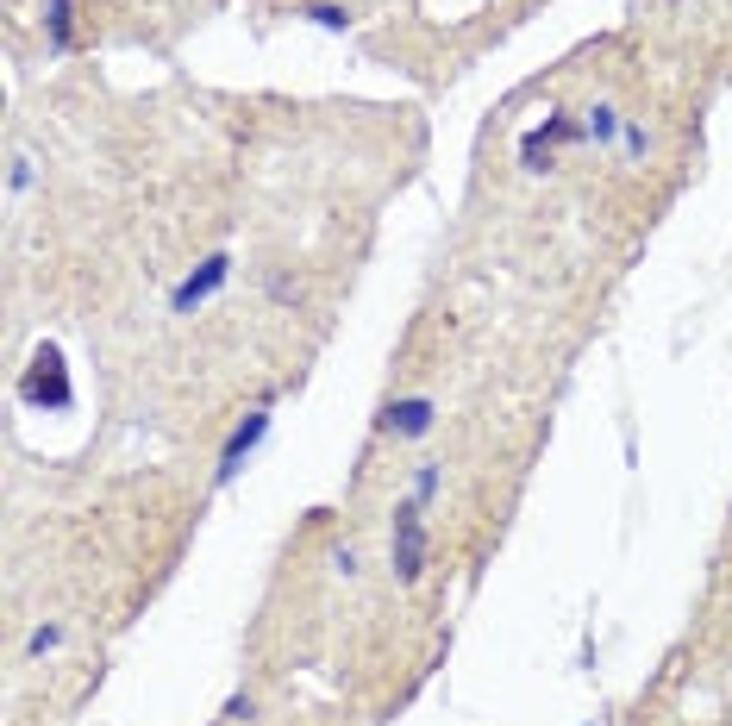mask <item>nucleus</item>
I'll list each match as a JSON object with an SVG mask.
<instances>
[{
  "instance_id": "obj_1",
  "label": "nucleus",
  "mask_w": 732,
  "mask_h": 726,
  "mask_svg": "<svg viewBox=\"0 0 732 726\" xmlns=\"http://www.w3.org/2000/svg\"><path fill=\"white\" fill-rule=\"evenodd\" d=\"M388 564H395V582H420L426 576V507L407 495L395 501V520H388Z\"/></svg>"
},
{
  "instance_id": "obj_2",
  "label": "nucleus",
  "mask_w": 732,
  "mask_h": 726,
  "mask_svg": "<svg viewBox=\"0 0 732 726\" xmlns=\"http://www.w3.org/2000/svg\"><path fill=\"white\" fill-rule=\"evenodd\" d=\"M270 426H276V395H263L245 414V420L226 432V445H220V464H213V489H226V482H238V470H245V457H251L263 439H270Z\"/></svg>"
},
{
  "instance_id": "obj_3",
  "label": "nucleus",
  "mask_w": 732,
  "mask_h": 726,
  "mask_svg": "<svg viewBox=\"0 0 732 726\" xmlns=\"http://www.w3.org/2000/svg\"><path fill=\"white\" fill-rule=\"evenodd\" d=\"M563 145H582V120H570V113H545V120L520 138V170L526 175L557 170V150Z\"/></svg>"
},
{
  "instance_id": "obj_4",
  "label": "nucleus",
  "mask_w": 732,
  "mask_h": 726,
  "mask_svg": "<svg viewBox=\"0 0 732 726\" xmlns=\"http://www.w3.org/2000/svg\"><path fill=\"white\" fill-rule=\"evenodd\" d=\"M226 282H232V250H213V257H201V263L182 275L176 288H170V313H176V320H188V313H195V307H207V300L220 295Z\"/></svg>"
},
{
  "instance_id": "obj_5",
  "label": "nucleus",
  "mask_w": 732,
  "mask_h": 726,
  "mask_svg": "<svg viewBox=\"0 0 732 726\" xmlns=\"http://www.w3.org/2000/svg\"><path fill=\"white\" fill-rule=\"evenodd\" d=\"M432 426H438V401L432 395H401V401H388V407L376 414L382 439H426Z\"/></svg>"
},
{
  "instance_id": "obj_6",
  "label": "nucleus",
  "mask_w": 732,
  "mask_h": 726,
  "mask_svg": "<svg viewBox=\"0 0 732 726\" xmlns=\"http://www.w3.org/2000/svg\"><path fill=\"white\" fill-rule=\"evenodd\" d=\"M26 401H51V407H70V376H63V357L51 345L32 357V376H26Z\"/></svg>"
},
{
  "instance_id": "obj_7",
  "label": "nucleus",
  "mask_w": 732,
  "mask_h": 726,
  "mask_svg": "<svg viewBox=\"0 0 732 726\" xmlns=\"http://www.w3.org/2000/svg\"><path fill=\"white\" fill-rule=\"evenodd\" d=\"M620 125H626V113H620L613 100H595V107L582 113V145H595V150L620 145Z\"/></svg>"
},
{
  "instance_id": "obj_8",
  "label": "nucleus",
  "mask_w": 732,
  "mask_h": 726,
  "mask_svg": "<svg viewBox=\"0 0 732 726\" xmlns=\"http://www.w3.org/2000/svg\"><path fill=\"white\" fill-rule=\"evenodd\" d=\"M45 45L51 57L76 50V0H45Z\"/></svg>"
},
{
  "instance_id": "obj_9",
  "label": "nucleus",
  "mask_w": 732,
  "mask_h": 726,
  "mask_svg": "<svg viewBox=\"0 0 732 726\" xmlns=\"http://www.w3.org/2000/svg\"><path fill=\"white\" fill-rule=\"evenodd\" d=\"M307 25H320V32H351V7L345 0H313V7H301Z\"/></svg>"
},
{
  "instance_id": "obj_10",
  "label": "nucleus",
  "mask_w": 732,
  "mask_h": 726,
  "mask_svg": "<svg viewBox=\"0 0 732 726\" xmlns=\"http://www.w3.org/2000/svg\"><path fill=\"white\" fill-rule=\"evenodd\" d=\"M63 639H70V626L63 620H38L26 632V657H51V651H63Z\"/></svg>"
},
{
  "instance_id": "obj_11",
  "label": "nucleus",
  "mask_w": 732,
  "mask_h": 726,
  "mask_svg": "<svg viewBox=\"0 0 732 726\" xmlns=\"http://www.w3.org/2000/svg\"><path fill=\"white\" fill-rule=\"evenodd\" d=\"M438 489H445V464H420V470H413V501H420V507H432V501H438Z\"/></svg>"
},
{
  "instance_id": "obj_12",
  "label": "nucleus",
  "mask_w": 732,
  "mask_h": 726,
  "mask_svg": "<svg viewBox=\"0 0 732 726\" xmlns=\"http://www.w3.org/2000/svg\"><path fill=\"white\" fill-rule=\"evenodd\" d=\"M220 721H226V726H245V721H257V696H251V689H232V696H226V707H220Z\"/></svg>"
},
{
  "instance_id": "obj_13",
  "label": "nucleus",
  "mask_w": 732,
  "mask_h": 726,
  "mask_svg": "<svg viewBox=\"0 0 732 726\" xmlns=\"http://www.w3.org/2000/svg\"><path fill=\"white\" fill-rule=\"evenodd\" d=\"M620 150H626L632 163H645V157H652V132H645L638 120H626L620 125Z\"/></svg>"
},
{
  "instance_id": "obj_14",
  "label": "nucleus",
  "mask_w": 732,
  "mask_h": 726,
  "mask_svg": "<svg viewBox=\"0 0 732 726\" xmlns=\"http://www.w3.org/2000/svg\"><path fill=\"white\" fill-rule=\"evenodd\" d=\"M32 182H38V170H32L26 150H20V157H13V170H7V195H26Z\"/></svg>"
},
{
  "instance_id": "obj_15",
  "label": "nucleus",
  "mask_w": 732,
  "mask_h": 726,
  "mask_svg": "<svg viewBox=\"0 0 732 726\" xmlns=\"http://www.w3.org/2000/svg\"><path fill=\"white\" fill-rule=\"evenodd\" d=\"M332 570H338L345 582H351V576L363 570V557H357V545H332Z\"/></svg>"
},
{
  "instance_id": "obj_16",
  "label": "nucleus",
  "mask_w": 732,
  "mask_h": 726,
  "mask_svg": "<svg viewBox=\"0 0 732 726\" xmlns=\"http://www.w3.org/2000/svg\"><path fill=\"white\" fill-rule=\"evenodd\" d=\"M270 300H282V307H288V300H301V288H295L288 275H270Z\"/></svg>"
}]
</instances>
